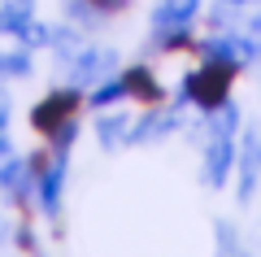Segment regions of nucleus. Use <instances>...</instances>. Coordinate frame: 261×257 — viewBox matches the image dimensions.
Masks as SVG:
<instances>
[{
    "label": "nucleus",
    "instance_id": "1",
    "mask_svg": "<svg viewBox=\"0 0 261 257\" xmlns=\"http://www.w3.org/2000/svg\"><path fill=\"white\" fill-rule=\"evenodd\" d=\"M231 79H235V61H205L200 70H192L183 79V101H192V105L214 113L231 96Z\"/></svg>",
    "mask_w": 261,
    "mask_h": 257
},
{
    "label": "nucleus",
    "instance_id": "2",
    "mask_svg": "<svg viewBox=\"0 0 261 257\" xmlns=\"http://www.w3.org/2000/svg\"><path fill=\"white\" fill-rule=\"evenodd\" d=\"M79 105H83V92H79V87H61V92H53L48 101H39V105H35V113H31V127L53 135L57 127H65V122L74 118Z\"/></svg>",
    "mask_w": 261,
    "mask_h": 257
},
{
    "label": "nucleus",
    "instance_id": "3",
    "mask_svg": "<svg viewBox=\"0 0 261 257\" xmlns=\"http://www.w3.org/2000/svg\"><path fill=\"white\" fill-rule=\"evenodd\" d=\"M231 166H235L231 135H214V144H209V153H205V183L209 188H222L226 179H231Z\"/></svg>",
    "mask_w": 261,
    "mask_h": 257
},
{
    "label": "nucleus",
    "instance_id": "4",
    "mask_svg": "<svg viewBox=\"0 0 261 257\" xmlns=\"http://www.w3.org/2000/svg\"><path fill=\"white\" fill-rule=\"evenodd\" d=\"M192 13H196V0H166V5L157 9V18H152V27H157L161 39H170V35H187V22H192Z\"/></svg>",
    "mask_w": 261,
    "mask_h": 257
},
{
    "label": "nucleus",
    "instance_id": "5",
    "mask_svg": "<svg viewBox=\"0 0 261 257\" xmlns=\"http://www.w3.org/2000/svg\"><path fill=\"white\" fill-rule=\"evenodd\" d=\"M122 83H126L130 96H140V101H148V105L161 101V83H157V74H152L148 65H130V70L122 74Z\"/></svg>",
    "mask_w": 261,
    "mask_h": 257
},
{
    "label": "nucleus",
    "instance_id": "6",
    "mask_svg": "<svg viewBox=\"0 0 261 257\" xmlns=\"http://www.w3.org/2000/svg\"><path fill=\"white\" fill-rule=\"evenodd\" d=\"M61 179H65V157H57L39 175V205H44V214H57V205H61Z\"/></svg>",
    "mask_w": 261,
    "mask_h": 257
},
{
    "label": "nucleus",
    "instance_id": "7",
    "mask_svg": "<svg viewBox=\"0 0 261 257\" xmlns=\"http://www.w3.org/2000/svg\"><path fill=\"white\" fill-rule=\"evenodd\" d=\"M31 179H35V170H31V161H0V188L13 196V201H22L31 188Z\"/></svg>",
    "mask_w": 261,
    "mask_h": 257
},
{
    "label": "nucleus",
    "instance_id": "8",
    "mask_svg": "<svg viewBox=\"0 0 261 257\" xmlns=\"http://www.w3.org/2000/svg\"><path fill=\"white\" fill-rule=\"evenodd\" d=\"M96 131H100V144L105 148H113V144H122V139H130V131H126V118H100L96 122Z\"/></svg>",
    "mask_w": 261,
    "mask_h": 257
},
{
    "label": "nucleus",
    "instance_id": "9",
    "mask_svg": "<svg viewBox=\"0 0 261 257\" xmlns=\"http://www.w3.org/2000/svg\"><path fill=\"white\" fill-rule=\"evenodd\" d=\"M257 166H261V144H257V135L248 139V153H244V201L252 196V183H257Z\"/></svg>",
    "mask_w": 261,
    "mask_h": 257
},
{
    "label": "nucleus",
    "instance_id": "10",
    "mask_svg": "<svg viewBox=\"0 0 261 257\" xmlns=\"http://www.w3.org/2000/svg\"><path fill=\"white\" fill-rule=\"evenodd\" d=\"M122 96H126V83L122 79H105L92 92V105H113V101H122Z\"/></svg>",
    "mask_w": 261,
    "mask_h": 257
},
{
    "label": "nucleus",
    "instance_id": "11",
    "mask_svg": "<svg viewBox=\"0 0 261 257\" xmlns=\"http://www.w3.org/2000/svg\"><path fill=\"white\" fill-rule=\"evenodd\" d=\"M105 65H109V53H87V57H79V83H92Z\"/></svg>",
    "mask_w": 261,
    "mask_h": 257
},
{
    "label": "nucleus",
    "instance_id": "12",
    "mask_svg": "<svg viewBox=\"0 0 261 257\" xmlns=\"http://www.w3.org/2000/svg\"><path fill=\"white\" fill-rule=\"evenodd\" d=\"M74 135H79V122L70 118V122H65V127H57L53 135H48V139H53V153H57V157H65V148L74 144Z\"/></svg>",
    "mask_w": 261,
    "mask_h": 257
},
{
    "label": "nucleus",
    "instance_id": "13",
    "mask_svg": "<svg viewBox=\"0 0 261 257\" xmlns=\"http://www.w3.org/2000/svg\"><path fill=\"white\" fill-rule=\"evenodd\" d=\"M27 70H31V57H27V53L0 57V74H27Z\"/></svg>",
    "mask_w": 261,
    "mask_h": 257
},
{
    "label": "nucleus",
    "instance_id": "14",
    "mask_svg": "<svg viewBox=\"0 0 261 257\" xmlns=\"http://www.w3.org/2000/svg\"><path fill=\"white\" fill-rule=\"evenodd\" d=\"M235 122H240V109H235V105L226 101V105H222V118H218V135H231V131H235Z\"/></svg>",
    "mask_w": 261,
    "mask_h": 257
},
{
    "label": "nucleus",
    "instance_id": "15",
    "mask_svg": "<svg viewBox=\"0 0 261 257\" xmlns=\"http://www.w3.org/2000/svg\"><path fill=\"white\" fill-rule=\"evenodd\" d=\"M87 5H92L96 13H113V9H122L126 0H87Z\"/></svg>",
    "mask_w": 261,
    "mask_h": 257
},
{
    "label": "nucleus",
    "instance_id": "16",
    "mask_svg": "<svg viewBox=\"0 0 261 257\" xmlns=\"http://www.w3.org/2000/svg\"><path fill=\"white\" fill-rule=\"evenodd\" d=\"M9 127V101H5V96H0V131Z\"/></svg>",
    "mask_w": 261,
    "mask_h": 257
},
{
    "label": "nucleus",
    "instance_id": "17",
    "mask_svg": "<svg viewBox=\"0 0 261 257\" xmlns=\"http://www.w3.org/2000/svg\"><path fill=\"white\" fill-rule=\"evenodd\" d=\"M5 5H13V9H27V13H31V5H35V0H5Z\"/></svg>",
    "mask_w": 261,
    "mask_h": 257
},
{
    "label": "nucleus",
    "instance_id": "18",
    "mask_svg": "<svg viewBox=\"0 0 261 257\" xmlns=\"http://www.w3.org/2000/svg\"><path fill=\"white\" fill-rule=\"evenodd\" d=\"M0 161H9V139L0 135Z\"/></svg>",
    "mask_w": 261,
    "mask_h": 257
},
{
    "label": "nucleus",
    "instance_id": "19",
    "mask_svg": "<svg viewBox=\"0 0 261 257\" xmlns=\"http://www.w3.org/2000/svg\"><path fill=\"white\" fill-rule=\"evenodd\" d=\"M226 5H240V0H226Z\"/></svg>",
    "mask_w": 261,
    "mask_h": 257
},
{
    "label": "nucleus",
    "instance_id": "20",
    "mask_svg": "<svg viewBox=\"0 0 261 257\" xmlns=\"http://www.w3.org/2000/svg\"><path fill=\"white\" fill-rule=\"evenodd\" d=\"M257 31H261V22H257Z\"/></svg>",
    "mask_w": 261,
    "mask_h": 257
}]
</instances>
